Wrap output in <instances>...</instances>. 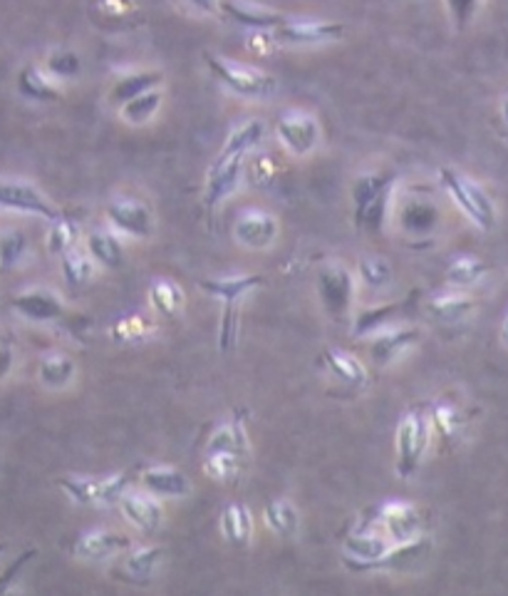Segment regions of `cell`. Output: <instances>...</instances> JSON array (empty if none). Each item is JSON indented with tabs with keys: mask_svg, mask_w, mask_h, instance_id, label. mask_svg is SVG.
Returning a JSON list of instances; mask_svg holds the SVG:
<instances>
[{
	"mask_svg": "<svg viewBox=\"0 0 508 596\" xmlns=\"http://www.w3.org/2000/svg\"><path fill=\"white\" fill-rule=\"evenodd\" d=\"M244 172H246V154L218 152L206 177L203 207H206L209 212H216V209L224 204V201L234 195L238 187H241Z\"/></svg>",
	"mask_w": 508,
	"mask_h": 596,
	"instance_id": "7c38bea8",
	"label": "cell"
},
{
	"mask_svg": "<svg viewBox=\"0 0 508 596\" xmlns=\"http://www.w3.org/2000/svg\"><path fill=\"white\" fill-rule=\"evenodd\" d=\"M263 522L265 527L279 537H295L300 527V515L288 500H271L263 507Z\"/></svg>",
	"mask_w": 508,
	"mask_h": 596,
	"instance_id": "74e56055",
	"label": "cell"
},
{
	"mask_svg": "<svg viewBox=\"0 0 508 596\" xmlns=\"http://www.w3.org/2000/svg\"><path fill=\"white\" fill-rule=\"evenodd\" d=\"M263 137H265V122L263 119H246V122H241L236 127L234 132H231L226 137V142L224 147H221V152L224 154H251L258 144L263 142Z\"/></svg>",
	"mask_w": 508,
	"mask_h": 596,
	"instance_id": "f35d334b",
	"label": "cell"
},
{
	"mask_svg": "<svg viewBox=\"0 0 508 596\" xmlns=\"http://www.w3.org/2000/svg\"><path fill=\"white\" fill-rule=\"evenodd\" d=\"M187 3L197 8V11L203 15L221 13V0H187Z\"/></svg>",
	"mask_w": 508,
	"mask_h": 596,
	"instance_id": "c3c4849f",
	"label": "cell"
},
{
	"mask_svg": "<svg viewBox=\"0 0 508 596\" xmlns=\"http://www.w3.org/2000/svg\"><path fill=\"white\" fill-rule=\"evenodd\" d=\"M357 283H363L369 291H382L392 283L394 269L392 264L385 259V256H363L357 261Z\"/></svg>",
	"mask_w": 508,
	"mask_h": 596,
	"instance_id": "b9f144b4",
	"label": "cell"
},
{
	"mask_svg": "<svg viewBox=\"0 0 508 596\" xmlns=\"http://www.w3.org/2000/svg\"><path fill=\"white\" fill-rule=\"evenodd\" d=\"M429 314L445 326H457L464 324V320L474 318L479 311V301L474 296H469L466 291H449V293H439L429 301Z\"/></svg>",
	"mask_w": 508,
	"mask_h": 596,
	"instance_id": "d4e9b609",
	"label": "cell"
},
{
	"mask_svg": "<svg viewBox=\"0 0 508 596\" xmlns=\"http://www.w3.org/2000/svg\"><path fill=\"white\" fill-rule=\"evenodd\" d=\"M60 269H62V279L70 289H82L95 279L97 261L92 259L87 249H72L64 256H60Z\"/></svg>",
	"mask_w": 508,
	"mask_h": 596,
	"instance_id": "8d00e7d4",
	"label": "cell"
},
{
	"mask_svg": "<svg viewBox=\"0 0 508 596\" xmlns=\"http://www.w3.org/2000/svg\"><path fill=\"white\" fill-rule=\"evenodd\" d=\"M80 222L72 217H58L50 222V229L48 234H45V246H48V254L50 256H64L72 249H78V242H80Z\"/></svg>",
	"mask_w": 508,
	"mask_h": 596,
	"instance_id": "e575fe53",
	"label": "cell"
},
{
	"mask_svg": "<svg viewBox=\"0 0 508 596\" xmlns=\"http://www.w3.org/2000/svg\"><path fill=\"white\" fill-rule=\"evenodd\" d=\"M0 212L8 214H23L52 222L60 212L52 204L45 191H40L33 182L17 179V177H0Z\"/></svg>",
	"mask_w": 508,
	"mask_h": 596,
	"instance_id": "ba28073f",
	"label": "cell"
},
{
	"mask_svg": "<svg viewBox=\"0 0 508 596\" xmlns=\"http://www.w3.org/2000/svg\"><path fill=\"white\" fill-rule=\"evenodd\" d=\"M429 418H432L434 433H437L441 440H457L461 437V433H464L466 418L464 412L459 410L457 402L439 398L437 402H432Z\"/></svg>",
	"mask_w": 508,
	"mask_h": 596,
	"instance_id": "d590c367",
	"label": "cell"
},
{
	"mask_svg": "<svg viewBox=\"0 0 508 596\" xmlns=\"http://www.w3.org/2000/svg\"><path fill=\"white\" fill-rule=\"evenodd\" d=\"M119 512H122L125 522L140 535H156L164 525V510L160 500L146 490H129L122 500H119Z\"/></svg>",
	"mask_w": 508,
	"mask_h": 596,
	"instance_id": "e0dca14e",
	"label": "cell"
},
{
	"mask_svg": "<svg viewBox=\"0 0 508 596\" xmlns=\"http://www.w3.org/2000/svg\"><path fill=\"white\" fill-rule=\"evenodd\" d=\"M203 60H206V68L211 70L221 85H224L228 93L244 100H268L275 90H279V80L271 72H265L256 66H246V62L228 60L224 55L203 52Z\"/></svg>",
	"mask_w": 508,
	"mask_h": 596,
	"instance_id": "277c9868",
	"label": "cell"
},
{
	"mask_svg": "<svg viewBox=\"0 0 508 596\" xmlns=\"http://www.w3.org/2000/svg\"><path fill=\"white\" fill-rule=\"evenodd\" d=\"M15 85L21 97L31 100V103H58L62 97L60 82L43 66H38V62H27V66H23L21 72H17Z\"/></svg>",
	"mask_w": 508,
	"mask_h": 596,
	"instance_id": "44dd1931",
	"label": "cell"
},
{
	"mask_svg": "<svg viewBox=\"0 0 508 596\" xmlns=\"http://www.w3.org/2000/svg\"><path fill=\"white\" fill-rule=\"evenodd\" d=\"M221 13H224L231 23L248 27L253 33H273L288 21L283 13L273 11V8L253 3V0H221Z\"/></svg>",
	"mask_w": 508,
	"mask_h": 596,
	"instance_id": "d6986e66",
	"label": "cell"
},
{
	"mask_svg": "<svg viewBox=\"0 0 508 596\" xmlns=\"http://www.w3.org/2000/svg\"><path fill=\"white\" fill-rule=\"evenodd\" d=\"M162 103H164V93L160 87H156V90H150V93H144V95L125 103L122 107H119V117H122L127 125L142 127L146 122H152L156 113L162 109Z\"/></svg>",
	"mask_w": 508,
	"mask_h": 596,
	"instance_id": "ab89813d",
	"label": "cell"
},
{
	"mask_svg": "<svg viewBox=\"0 0 508 596\" xmlns=\"http://www.w3.org/2000/svg\"><path fill=\"white\" fill-rule=\"evenodd\" d=\"M439 185L447 191V197L459 207V212L464 214L479 232H494L498 222L496 201L476 179H471L466 174L451 167H441Z\"/></svg>",
	"mask_w": 508,
	"mask_h": 596,
	"instance_id": "3957f363",
	"label": "cell"
},
{
	"mask_svg": "<svg viewBox=\"0 0 508 596\" xmlns=\"http://www.w3.org/2000/svg\"><path fill=\"white\" fill-rule=\"evenodd\" d=\"M140 484L142 490L152 492L154 498L179 500V498H187V494L191 492L189 477L181 470H177V467H169V465L146 467V470H142L140 475Z\"/></svg>",
	"mask_w": 508,
	"mask_h": 596,
	"instance_id": "7402d4cb",
	"label": "cell"
},
{
	"mask_svg": "<svg viewBox=\"0 0 508 596\" xmlns=\"http://www.w3.org/2000/svg\"><path fill=\"white\" fill-rule=\"evenodd\" d=\"M35 554H38V552H35V549H25L23 554H17V557L13 559V562L8 564L3 572H0V594H8V592L13 589L15 582L21 580V574H23L25 566L31 564L33 559H35Z\"/></svg>",
	"mask_w": 508,
	"mask_h": 596,
	"instance_id": "bcb514c9",
	"label": "cell"
},
{
	"mask_svg": "<svg viewBox=\"0 0 508 596\" xmlns=\"http://www.w3.org/2000/svg\"><path fill=\"white\" fill-rule=\"evenodd\" d=\"M420 338L422 331L417 326H387L382 331L373 334V341H369L367 351L375 365H390L402 353L410 351Z\"/></svg>",
	"mask_w": 508,
	"mask_h": 596,
	"instance_id": "ffe728a7",
	"label": "cell"
},
{
	"mask_svg": "<svg viewBox=\"0 0 508 596\" xmlns=\"http://www.w3.org/2000/svg\"><path fill=\"white\" fill-rule=\"evenodd\" d=\"M5 552V545L3 542H0V554H3Z\"/></svg>",
	"mask_w": 508,
	"mask_h": 596,
	"instance_id": "816d5d0a",
	"label": "cell"
},
{
	"mask_svg": "<svg viewBox=\"0 0 508 596\" xmlns=\"http://www.w3.org/2000/svg\"><path fill=\"white\" fill-rule=\"evenodd\" d=\"M162 80H164L162 70H127L122 72V75H117L113 87H109V95H107L109 105L119 109L125 103H129V100L160 87Z\"/></svg>",
	"mask_w": 508,
	"mask_h": 596,
	"instance_id": "cb8c5ba5",
	"label": "cell"
},
{
	"mask_svg": "<svg viewBox=\"0 0 508 596\" xmlns=\"http://www.w3.org/2000/svg\"><path fill=\"white\" fill-rule=\"evenodd\" d=\"M275 137L291 157H308L320 144V122L316 115L303 113V109H288L275 122Z\"/></svg>",
	"mask_w": 508,
	"mask_h": 596,
	"instance_id": "30bf717a",
	"label": "cell"
},
{
	"mask_svg": "<svg viewBox=\"0 0 508 596\" xmlns=\"http://www.w3.org/2000/svg\"><path fill=\"white\" fill-rule=\"evenodd\" d=\"M11 308L21 318L31 320V324H55V320L68 314V306H64L60 293L48 287H31L17 291L11 299Z\"/></svg>",
	"mask_w": 508,
	"mask_h": 596,
	"instance_id": "5bb4252c",
	"label": "cell"
},
{
	"mask_svg": "<svg viewBox=\"0 0 508 596\" xmlns=\"http://www.w3.org/2000/svg\"><path fill=\"white\" fill-rule=\"evenodd\" d=\"M486 277H488V264L482 259V256H471V254L457 256L447 269V283L451 289H459V291L474 289L476 283H482Z\"/></svg>",
	"mask_w": 508,
	"mask_h": 596,
	"instance_id": "1f68e13d",
	"label": "cell"
},
{
	"mask_svg": "<svg viewBox=\"0 0 508 596\" xmlns=\"http://www.w3.org/2000/svg\"><path fill=\"white\" fill-rule=\"evenodd\" d=\"M397 177L390 172H365L355 177L350 197H353V222L357 232L380 236L392 209Z\"/></svg>",
	"mask_w": 508,
	"mask_h": 596,
	"instance_id": "6da1fadb",
	"label": "cell"
},
{
	"mask_svg": "<svg viewBox=\"0 0 508 596\" xmlns=\"http://www.w3.org/2000/svg\"><path fill=\"white\" fill-rule=\"evenodd\" d=\"M498 338H501V346L508 348V311L501 320V328H498Z\"/></svg>",
	"mask_w": 508,
	"mask_h": 596,
	"instance_id": "681fc988",
	"label": "cell"
},
{
	"mask_svg": "<svg viewBox=\"0 0 508 596\" xmlns=\"http://www.w3.org/2000/svg\"><path fill=\"white\" fill-rule=\"evenodd\" d=\"M129 547H132V537L117 529L99 527L82 531L75 545H72V554L82 559V562H105V559L125 554Z\"/></svg>",
	"mask_w": 508,
	"mask_h": 596,
	"instance_id": "ac0fdd59",
	"label": "cell"
},
{
	"mask_svg": "<svg viewBox=\"0 0 508 596\" xmlns=\"http://www.w3.org/2000/svg\"><path fill=\"white\" fill-rule=\"evenodd\" d=\"M164 559V547H137L125 557L122 570L132 582H152L154 574L160 572Z\"/></svg>",
	"mask_w": 508,
	"mask_h": 596,
	"instance_id": "836d02e7",
	"label": "cell"
},
{
	"mask_svg": "<svg viewBox=\"0 0 508 596\" xmlns=\"http://www.w3.org/2000/svg\"><path fill=\"white\" fill-rule=\"evenodd\" d=\"M31 252V238L17 226L0 229V277L11 273L25 261Z\"/></svg>",
	"mask_w": 508,
	"mask_h": 596,
	"instance_id": "d6a6232c",
	"label": "cell"
},
{
	"mask_svg": "<svg viewBox=\"0 0 508 596\" xmlns=\"http://www.w3.org/2000/svg\"><path fill=\"white\" fill-rule=\"evenodd\" d=\"M397 224L412 236L432 234L439 224V209L427 197H406L397 207Z\"/></svg>",
	"mask_w": 508,
	"mask_h": 596,
	"instance_id": "603a6c76",
	"label": "cell"
},
{
	"mask_svg": "<svg viewBox=\"0 0 508 596\" xmlns=\"http://www.w3.org/2000/svg\"><path fill=\"white\" fill-rule=\"evenodd\" d=\"M58 488L68 498L82 504V507H107V504H119V500L132 490V475L119 472L107 477L92 475H64L58 480Z\"/></svg>",
	"mask_w": 508,
	"mask_h": 596,
	"instance_id": "8992f818",
	"label": "cell"
},
{
	"mask_svg": "<svg viewBox=\"0 0 508 596\" xmlns=\"http://www.w3.org/2000/svg\"><path fill=\"white\" fill-rule=\"evenodd\" d=\"M281 234L279 217L265 212V209H248L234 224V238L238 246L248 252H263L271 249L275 238Z\"/></svg>",
	"mask_w": 508,
	"mask_h": 596,
	"instance_id": "2e32d148",
	"label": "cell"
},
{
	"mask_svg": "<svg viewBox=\"0 0 508 596\" xmlns=\"http://www.w3.org/2000/svg\"><path fill=\"white\" fill-rule=\"evenodd\" d=\"M85 249L102 269L117 271L125 266L122 236L115 234L113 229H92L85 236Z\"/></svg>",
	"mask_w": 508,
	"mask_h": 596,
	"instance_id": "484cf974",
	"label": "cell"
},
{
	"mask_svg": "<svg viewBox=\"0 0 508 596\" xmlns=\"http://www.w3.org/2000/svg\"><path fill=\"white\" fill-rule=\"evenodd\" d=\"M187 304V293L172 279H156L150 287V306L156 316L177 318Z\"/></svg>",
	"mask_w": 508,
	"mask_h": 596,
	"instance_id": "4dcf8cb0",
	"label": "cell"
},
{
	"mask_svg": "<svg viewBox=\"0 0 508 596\" xmlns=\"http://www.w3.org/2000/svg\"><path fill=\"white\" fill-rule=\"evenodd\" d=\"M13 369H15V346L11 338L0 336V383L11 378Z\"/></svg>",
	"mask_w": 508,
	"mask_h": 596,
	"instance_id": "7dc6e473",
	"label": "cell"
},
{
	"mask_svg": "<svg viewBox=\"0 0 508 596\" xmlns=\"http://www.w3.org/2000/svg\"><path fill=\"white\" fill-rule=\"evenodd\" d=\"M434 425L424 410L404 412L394 433V472L400 480L417 475L420 465L432 445Z\"/></svg>",
	"mask_w": 508,
	"mask_h": 596,
	"instance_id": "5b68a950",
	"label": "cell"
},
{
	"mask_svg": "<svg viewBox=\"0 0 508 596\" xmlns=\"http://www.w3.org/2000/svg\"><path fill=\"white\" fill-rule=\"evenodd\" d=\"M498 115H501L504 125L508 127V93L501 97V105H498Z\"/></svg>",
	"mask_w": 508,
	"mask_h": 596,
	"instance_id": "f907efd6",
	"label": "cell"
},
{
	"mask_svg": "<svg viewBox=\"0 0 508 596\" xmlns=\"http://www.w3.org/2000/svg\"><path fill=\"white\" fill-rule=\"evenodd\" d=\"M345 25L338 21H310V17H288L279 31H273L275 45L285 48H316V45H328L343 40Z\"/></svg>",
	"mask_w": 508,
	"mask_h": 596,
	"instance_id": "8fae6325",
	"label": "cell"
},
{
	"mask_svg": "<svg viewBox=\"0 0 508 596\" xmlns=\"http://www.w3.org/2000/svg\"><path fill=\"white\" fill-rule=\"evenodd\" d=\"M78 363L68 353H48L38 363V381L48 390H62L75 381Z\"/></svg>",
	"mask_w": 508,
	"mask_h": 596,
	"instance_id": "f546056e",
	"label": "cell"
},
{
	"mask_svg": "<svg viewBox=\"0 0 508 596\" xmlns=\"http://www.w3.org/2000/svg\"><path fill=\"white\" fill-rule=\"evenodd\" d=\"M206 453H231L248 460L251 443H248L246 423L241 416H231L224 423H218L206 443Z\"/></svg>",
	"mask_w": 508,
	"mask_h": 596,
	"instance_id": "4316f807",
	"label": "cell"
},
{
	"mask_svg": "<svg viewBox=\"0 0 508 596\" xmlns=\"http://www.w3.org/2000/svg\"><path fill=\"white\" fill-rule=\"evenodd\" d=\"M320 358L322 363H326V369L335 375L340 383L350 385V388H363L369 378L365 363L353 353L343 351V348H326Z\"/></svg>",
	"mask_w": 508,
	"mask_h": 596,
	"instance_id": "f1b7e54d",
	"label": "cell"
},
{
	"mask_svg": "<svg viewBox=\"0 0 508 596\" xmlns=\"http://www.w3.org/2000/svg\"><path fill=\"white\" fill-rule=\"evenodd\" d=\"M377 522L382 525L385 535L392 539V545H406L424 537L422 535L424 519L412 502L392 500L380 504V507H377Z\"/></svg>",
	"mask_w": 508,
	"mask_h": 596,
	"instance_id": "9a60e30c",
	"label": "cell"
},
{
	"mask_svg": "<svg viewBox=\"0 0 508 596\" xmlns=\"http://www.w3.org/2000/svg\"><path fill=\"white\" fill-rule=\"evenodd\" d=\"M265 279L261 273H241V277H221V279H201L199 287L211 299L221 304V326H218V348L221 353H228L236 346L238 336V306L248 293L261 289Z\"/></svg>",
	"mask_w": 508,
	"mask_h": 596,
	"instance_id": "7a4b0ae2",
	"label": "cell"
},
{
	"mask_svg": "<svg viewBox=\"0 0 508 596\" xmlns=\"http://www.w3.org/2000/svg\"><path fill=\"white\" fill-rule=\"evenodd\" d=\"M244 457L231 455V453H206L203 457V472L216 482H236L244 470Z\"/></svg>",
	"mask_w": 508,
	"mask_h": 596,
	"instance_id": "7bdbcfd3",
	"label": "cell"
},
{
	"mask_svg": "<svg viewBox=\"0 0 508 596\" xmlns=\"http://www.w3.org/2000/svg\"><path fill=\"white\" fill-rule=\"evenodd\" d=\"M394 545L390 537L377 535L373 529H357L345 537L343 542V562L350 572H377L382 559L387 557Z\"/></svg>",
	"mask_w": 508,
	"mask_h": 596,
	"instance_id": "4fadbf2b",
	"label": "cell"
},
{
	"mask_svg": "<svg viewBox=\"0 0 508 596\" xmlns=\"http://www.w3.org/2000/svg\"><path fill=\"white\" fill-rule=\"evenodd\" d=\"M445 5L454 31L464 33L466 27L476 21L479 13H482L484 0H445Z\"/></svg>",
	"mask_w": 508,
	"mask_h": 596,
	"instance_id": "f6af8a7d",
	"label": "cell"
},
{
	"mask_svg": "<svg viewBox=\"0 0 508 596\" xmlns=\"http://www.w3.org/2000/svg\"><path fill=\"white\" fill-rule=\"evenodd\" d=\"M105 219L115 234L122 238H132V242H150L156 232L152 207L134 197H119L109 201L105 209Z\"/></svg>",
	"mask_w": 508,
	"mask_h": 596,
	"instance_id": "9c48e42d",
	"label": "cell"
},
{
	"mask_svg": "<svg viewBox=\"0 0 508 596\" xmlns=\"http://www.w3.org/2000/svg\"><path fill=\"white\" fill-rule=\"evenodd\" d=\"M43 68L48 70L58 82H68V80H75L82 72V60L75 50L52 48L48 55H45Z\"/></svg>",
	"mask_w": 508,
	"mask_h": 596,
	"instance_id": "ee69618b",
	"label": "cell"
},
{
	"mask_svg": "<svg viewBox=\"0 0 508 596\" xmlns=\"http://www.w3.org/2000/svg\"><path fill=\"white\" fill-rule=\"evenodd\" d=\"M221 535L231 547H248L253 539V515L244 502H228L221 512Z\"/></svg>",
	"mask_w": 508,
	"mask_h": 596,
	"instance_id": "83f0119b",
	"label": "cell"
},
{
	"mask_svg": "<svg viewBox=\"0 0 508 596\" xmlns=\"http://www.w3.org/2000/svg\"><path fill=\"white\" fill-rule=\"evenodd\" d=\"M402 308H404L402 304H382V306H375V308H363L355 316L353 336L365 338V336L382 331V328L392 326V320L402 314Z\"/></svg>",
	"mask_w": 508,
	"mask_h": 596,
	"instance_id": "60d3db41",
	"label": "cell"
},
{
	"mask_svg": "<svg viewBox=\"0 0 508 596\" xmlns=\"http://www.w3.org/2000/svg\"><path fill=\"white\" fill-rule=\"evenodd\" d=\"M357 273L343 261H326L316 271V291L322 308L332 320H345L353 311Z\"/></svg>",
	"mask_w": 508,
	"mask_h": 596,
	"instance_id": "52a82bcc",
	"label": "cell"
}]
</instances>
